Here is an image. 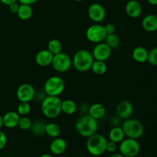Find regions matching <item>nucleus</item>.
Returning <instances> with one entry per match:
<instances>
[{"label": "nucleus", "mask_w": 157, "mask_h": 157, "mask_svg": "<svg viewBox=\"0 0 157 157\" xmlns=\"http://www.w3.org/2000/svg\"><path fill=\"white\" fill-rule=\"evenodd\" d=\"M35 90L32 84L23 83L16 90V97L20 102H30L35 98Z\"/></svg>", "instance_id": "nucleus-10"}, {"label": "nucleus", "mask_w": 157, "mask_h": 157, "mask_svg": "<svg viewBox=\"0 0 157 157\" xmlns=\"http://www.w3.org/2000/svg\"><path fill=\"white\" fill-rule=\"evenodd\" d=\"M74 1H75V2H83V1H84V0H74Z\"/></svg>", "instance_id": "nucleus-42"}, {"label": "nucleus", "mask_w": 157, "mask_h": 157, "mask_svg": "<svg viewBox=\"0 0 157 157\" xmlns=\"http://www.w3.org/2000/svg\"><path fill=\"white\" fill-rule=\"evenodd\" d=\"M61 112L67 115H72L78 110V105L73 100L66 99L61 101Z\"/></svg>", "instance_id": "nucleus-23"}, {"label": "nucleus", "mask_w": 157, "mask_h": 157, "mask_svg": "<svg viewBox=\"0 0 157 157\" xmlns=\"http://www.w3.org/2000/svg\"><path fill=\"white\" fill-rule=\"evenodd\" d=\"M58 157H67L65 156H63V155H60V156H58Z\"/></svg>", "instance_id": "nucleus-43"}, {"label": "nucleus", "mask_w": 157, "mask_h": 157, "mask_svg": "<svg viewBox=\"0 0 157 157\" xmlns=\"http://www.w3.org/2000/svg\"><path fill=\"white\" fill-rule=\"evenodd\" d=\"M51 65L56 71L59 73H65L71 67L72 60L68 55L64 52H61L54 55Z\"/></svg>", "instance_id": "nucleus-8"}, {"label": "nucleus", "mask_w": 157, "mask_h": 157, "mask_svg": "<svg viewBox=\"0 0 157 157\" xmlns=\"http://www.w3.org/2000/svg\"><path fill=\"white\" fill-rule=\"evenodd\" d=\"M75 127L77 133L80 136L88 138L97 133L98 123L97 120L90 117L88 113H85L76 120Z\"/></svg>", "instance_id": "nucleus-1"}, {"label": "nucleus", "mask_w": 157, "mask_h": 157, "mask_svg": "<svg viewBox=\"0 0 157 157\" xmlns=\"http://www.w3.org/2000/svg\"><path fill=\"white\" fill-rule=\"evenodd\" d=\"M32 107L29 102H20L17 107V113L20 117L28 116L31 113Z\"/></svg>", "instance_id": "nucleus-29"}, {"label": "nucleus", "mask_w": 157, "mask_h": 157, "mask_svg": "<svg viewBox=\"0 0 157 157\" xmlns=\"http://www.w3.org/2000/svg\"><path fill=\"white\" fill-rule=\"evenodd\" d=\"M39 157H54V156H53V155L48 154V153H44V154H42L41 156H40Z\"/></svg>", "instance_id": "nucleus-40"}, {"label": "nucleus", "mask_w": 157, "mask_h": 157, "mask_svg": "<svg viewBox=\"0 0 157 157\" xmlns=\"http://www.w3.org/2000/svg\"><path fill=\"white\" fill-rule=\"evenodd\" d=\"M53 57L54 55L48 49H43L35 55V61L40 67H48L52 64Z\"/></svg>", "instance_id": "nucleus-16"}, {"label": "nucleus", "mask_w": 157, "mask_h": 157, "mask_svg": "<svg viewBox=\"0 0 157 157\" xmlns=\"http://www.w3.org/2000/svg\"><path fill=\"white\" fill-rule=\"evenodd\" d=\"M32 121L28 116L20 117L19 121H18V127H19L20 130H29L32 127Z\"/></svg>", "instance_id": "nucleus-30"}, {"label": "nucleus", "mask_w": 157, "mask_h": 157, "mask_svg": "<svg viewBox=\"0 0 157 157\" xmlns=\"http://www.w3.org/2000/svg\"><path fill=\"white\" fill-rule=\"evenodd\" d=\"M67 147V141L64 138L58 136V137L54 138L53 140L51 142L50 145H49V150H50L52 154L60 156L66 151Z\"/></svg>", "instance_id": "nucleus-15"}, {"label": "nucleus", "mask_w": 157, "mask_h": 157, "mask_svg": "<svg viewBox=\"0 0 157 157\" xmlns=\"http://www.w3.org/2000/svg\"><path fill=\"white\" fill-rule=\"evenodd\" d=\"M125 12L130 18H139L143 12L142 5L138 0H130L125 6Z\"/></svg>", "instance_id": "nucleus-14"}, {"label": "nucleus", "mask_w": 157, "mask_h": 157, "mask_svg": "<svg viewBox=\"0 0 157 157\" xmlns=\"http://www.w3.org/2000/svg\"><path fill=\"white\" fill-rule=\"evenodd\" d=\"M133 105L130 101L124 100L117 104L116 108V113L118 117L121 120H126L130 118L133 113Z\"/></svg>", "instance_id": "nucleus-13"}, {"label": "nucleus", "mask_w": 157, "mask_h": 157, "mask_svg": "<svg viewBox=\"0 0 157 157\" xmlns=\"http://www.w3.org/2000/svg\"><path fill=\"white\" fill-rule=\"evenodd\" d=\"M147 62L152 66L157 67V47H154L148 52Z\"/></svg>", "instance_id": "nucleus-31"}, {"label": "nucleus", "mask_w": 157, "mask_h": 157, "mask_svg": "<svg viewBox=\"0 0 157 157\" xmlns=\"http://www.w3.org/2000/svg\"><path fill=\"white\" fill-rule=\"evenodd\" d=\"M143 29L147 32H154L157 31V15L149 14L146 15L141 21Z\"/></svg>", "instance_id": "nucleus-18"}, {"label": "nucleus", "mask_w": 157, "mask_h": 157, "mask_svg": "<svg viewBox=\"0 0 157 157\" xmlns=\"http://www.w3.org/2000/svg\"><path fill=\"white\" fill-rule=\"evenodd\" d=\"M71 60L72 66L78 72L88 71L94 61L91 52L86 49H81L75 52Z\"/></svg>", "instance_id": "nucleus-3"}, {"label": "nucleus", "mask_w": 157, "mask_h": 157, "mask_svg": "<svg viewBox=\"0 0 157 157\" xmlns=\"http://www.w3.org/2000/svg\"><path fill=\"white\" fill-rule=\"evenodd\" d=\"M61 100L59 97L46 96L41 102L43 115L49 119L56 118L61 113Z\"/></svg>", "instance_id": "nucleus-2"}, {"label": "nucleus", "mask_w": 157, "mask_h": 157, "mask_svg": "<svg viewBox=\"0 0 157 157\" xmlns=\"http://www.w3.org/2000/svg\"><path fill=\"white\" fill-rule=\"evenodd\" d=\"M8 8H9V11L11 13L16 14L18 10V8H19V4L16 2H14L12 4L8 6Z\"/></svg>", "instance_id": "nucleus-35"}, {"label": "nucleus", "mask_w": 157, "mask_h": 157, "mask_svg": "<svg viewBox=\"0 0 157 157\" xmlns=\"http://www.w3.org/2000/svg\"><path fill=\"white\" fill-rule=\"evenodd\" d=\"M147 1L151 6H157V0H147Z\"/></svg>", "instance_id": "nucleus-38"}, {"label": "nucleus", "mask_w": 157, "mask_h": 157, "mask_svg": "<svg viewBox=\"0 0 157 157\" xmlns=\"http://www.w3.org/2000/svg\"><path fill=\"white\" fill-rule=\"evenodd\" d=\"M121 127L124 130V135L127 138L138 140L144 135V125L137 119L128 118V119L124 120Z\"/></svg>", "instance_id": "nucleus-5"}, {"label": "nucleus", "mask_w": 157, "mask_h": 157, "mask_svg": "<svg viewBox=\"0 0 157 157\" xmlns=\"http://www.w3.org/2000/svg\"><path fill=\"white\" fill-rule=\"evenodd\" d=\"M108 137L109 140L113 141L117 144H120L125 138V135H124L122 127H119V126L112 127L109 131Z\"/></svg>", "instance_id": "nucleus-21"}, {"label": "nucleus", "mask_w": 157, "mask_h": 157, "mask_svg": "<svg viewBox=\"0 0 157 157\" xmlns=\"http://www.w3.org/2000/svg\"><path fill=\"white\" fill-rule=\"evenodd\" d=\"M45 126L46 124L41 121H36L32 122L31 127V131L35 136H43L45 134Z\"/></svg>", "instance_id": "nucleus-27"}, {"label": "nucleus", "mask_w": 157, "mask_h": 157, "mask_svg": "<svg viewBox=\"0 0 157 157\" xmlns=\"http://www.w3.org/2000/svg\"><path fill=\"white\" fill-rule=\"evenodd\" d=\"M87 113L98 121L104 117L106 113V109L101 103H94L89 107Z\"/></svg>", "instance_id": "nucleus-19"}, {"label": "nucleus", "mask_w": 157, "mask_h": 157, "mask_svg": "<svg viewBox=\"0 0 157 157\" xmlns=\"http://www.w3.org/2000/svg\"><path fill=\"white\" fill-rule=\"evenodd\" d=\"M47 49L53 55H57L62 52V44L58 39L53 38L48 42Z\"/></svg>", "instance_id": "nucleus-28"}, {"label": "nucleus", "mask_w": 157, "mask_h": 157, "mask_svg": "<svg viewBox=\"0 0 157 157\" xmlns=\"http://www.w3.org/2000/svg\"><path fill=\"white\" fill-rule=\"evenodd\" d=\"M20 116L16 111H9L2 116L3 126L8 129H14L18 127Z\"/></svg>", "instance_id": "nucleus-17"}, {"label": "nucleus", "mask_w": 157, "mask_h": 157, "mask_svg": "<svg viewBox=\"0 0 157 157\" xmlns=\"http://www.w3.org/2000/svg\"><path fill=\"white\" fill-rule=\"evenodd\" d=\"M104 28L107 35L115 33V31H116V26L113 23H107L105 25H104Z\"/></svg>", "instance_id": "nucleus-33"}, {"label": "nucleus", "mask_w": 157, "mask_h": 157, "mask_svg": "<svg viewBox=\"0 0 157 157\" xmlns=\"http://www.w3.org/2000/svg\"><path fill=\"white\" fill-rule=\"evenodd\" d=\"M37 1L38 0H18V2L20 4L29 5V6H32V5L35 4Z\"/></svg>", "instance_id": "nucleus-36"}, {"label": "nucleus", "mask_w": 157, "mask_h": 157, "mask_svg": "<svg viewBox=\"0 0 157 157\" xmlns=\"http://www.w3.org/2000/svg\"><path fill=\"white\" fill-rule=\"evenodd\" d=\"M118 150L124 157H136L140 151V145L137 140L127 137L120 143Z\"/></svg>", "instance_id": "nucleus-7"}, {"label": "nucleus", "mask_w": 157, "mask_h": 157, "mask_svg": "<svg viewBox=\"0 0 157 157\" xmlns=\"http://www.w3.org/2000/svg\"><path fill=\"white\" fill-rule=\"evenodd\" d=\"M87 16L93 22L100 23L105 19L106 10L100 3H92L87 9Z\"/></svg>", "instance_id": "nucleus-11"}, {"label": "nucleus", "mask_w": 157, "mask_h": 157, "mask_svg": "<svg viewBox=\"0 0 157 157\" xmlns=\"http://www.w3.org/2000/svg\"><path fill=\"white\" fill-rule=\"evenodd\" d=\"M16 15L18 18L22 21H27L30 19L33 15V9H32V6L20 4Z\"/></svg>", "instance_id": "nucleus-22"}, {"label": "nucleus", "mask_w": 157, "mask_h": 157, "mask_svg": "<svg viewBox=\"0 0 157 157\" xmlns=\"http://www.w3.org/2000/svg\"><path fill=\"white\" fill-rule=\"evenodd\" d=\"M85 35L87 39L90 42L98 44L104 41L107 34L104 31V25L99 23H94L87 28Z\"/></svg>", "instance_id": "nucleus-9"}, {"label": "nucleus", "mask_w": 157, "mask_h": 157, "mask_svg": "<svg viewBox=\"0 0 157 157\" xmlns=\"http://www.w3.org/2000/svg\"><path fill=\"white\" fill-rule=\"evenodd\" d=\"M94 60L106 61L110 58L112 49L104 41L95 44L91 52Z\"/></svg>", "instance_id": "nucleus-12"}, {"label": "nucleus", "mask_w": 157, "mask_h": 157, "mask_svg": "<svg viewBox=\"0 0 157 157\" xmlns=\"http://www.w3.org/2000/svg\"><path fill=\"white\" fill-rule=\"evenodd\" d=\"M118 150V145L117 143L113 142V141L107 140V146H106V152L110 153H116L117 150Z\"/></svg>", "instance_id": "nucleus-32"}, {"label": "nucleus", "mask_w": 157, "mask_h": 157, "mask_svg": "<svg viewBox=\"0 0 157 157\" xmlns=\"http://www.w3.org/2000/svg\"><path fill=\"white\" fill-rule=\"evenodd\" d=\"M7 144V136L3 131L0 130V150L5 148Z\"/></svg>", "instance_id": "nucleus-34"}, {"label": "nucleus", "mask_w": 157, "mask_h": 157, "mask_svg": "<svg viewBox=\"0 0 157 157\" xmlns=\"http://www.w3.org/2000/svg\"><path fill=\"white\" fill-rule=\"evenodd\" d=\"M132 57L133 60L137 63H145L147 62L148 58V51L142 46L136 47L132 52Z\"/></svg>", "instance_id": "nucleus-20"}, {"label": "nucleus", "mask_w": 157, "mask_h": 157, "mask_svg": "<svg viewBox=\"0 0 157 157\" xmlns=\"http://www.w3.org/2000/svg\"><path fill=\"white\" fill-rule=\"evenodd\" d=\"M18 2V0H0V2L2 3L5 6H9V5L12 4L14 2Z\"/></svg>", "instance_id": "nucleus-37"}, {"label": "nucleus", "mask_w": 157, "mask_h": 157, "mask_svg": "<svg viewBox=\"0 0 157 157\" xmlns=\"http://www.w3.org/2000/svg\"><path fill=\"white\" fill-rule=\"evenodd\" d=\"M107 138L100 133H94L89 136L86 142V149L93 156H100L106 152Z\"/></svg>", "instance_id": "nucleus-4"}, {"label": "nucleus", "mask_w": 157, "mask_h": 157, "mask_svg": "<svg viewBox=\"0 0 157 157\" xmlns=\"http://www.w3.org/2000/svg\"><path fill=\"white\" fill-rule=\"evenodd\" d=\"M61 133V127L56 123H48L45 126V134L52 138H56Z\"/></svg>", "instance_id": "nucleus-24"}, {"label": "nucleus", "mask_w": 157, "mask_h": 157, "mask_svg": "<svg viewBox=\"0 0 157 157\" xmlns=\"http://www.w3.org/2000/svg\"><path fill=\"white\" fill-rule=\"evenodd\" d=\"M104 42L109 46L111 49L117 48L121 44V38L119 35L116 33L110 34V35H107L104 39Z\"/></svg>", "instance_id": "nucleus-26"}, {"label": "nucleus", "mask_w": 157, "mask_h": 157, "mask_svg": "<svg viewBox=\"0 0 157 157\" xmlns=\"http://www.w3.org/2000/svg\"><path fill=\"white\" fill-rule=\"evenodd\" d=\"M65 88L64 81L59 76H51L45 81L44 91L47 96L58 97L64 92Z\"/></svg>", "instance_id": "nucleus-6"}, {"label": "nucleus", "mask_w": 157, "mask_h": 157, "mask_svg": "<svg viewBox=\"0 0 157 157\" xmlns=\"http://www.w3.org/2000/svg\"><path fill=\"white\" fill-rule=\"evenodd\" d=\"M3 127V121H2V116L0 115V130Z\"/></svg>", "instance_id": "nucleus-41"}, {"label": "nucleus", "mask_w": 157, "mask_h": 157, "mask_svg": "<svg viewBox=\"0 0 157 157\" xmlns=\"http://www.w3.org/2000/svg\"><path fill=\"white\" fill-rule=\"evenodd\" d=\"M110 157H124V156L120 153H113L110 155Z\"/></svg>", "instance_id": "nucleus-39"}, {"label": "nucleus", "mask_w": 157, "mask_h": 157, "mask_svg": "<svg viewBox=\"0 0 157 157\" xmlns=\"http://www.w3.org/2000/svg\"><path fill=\"white\" fill-rule=\"evenodd\" d=\"M90 70L92 71L94 75H103L107 72V66L106 64V61H98L94 60L92 64Z\"/></svg>", "instance_id": "nucleus-25"}]
</instances>
